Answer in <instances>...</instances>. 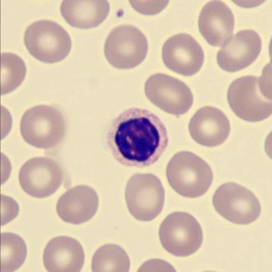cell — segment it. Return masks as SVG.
I'll return each instance as SVG.
<instances>
[{
  "label": "cell",
  "instance_id": "1",
  "mask_svg": "<svg viewBox=\"0 0 272 272\" xmlns=\"http://www.w3.org/2000/svg\"><path fill=\"white\" fill-rule=\"evenodd\" d=\"M106 138L118 162L139 168L155 162L168 142L166 129L161 120L147 109L136 107L125 110L112 121Z\"/></svg>",
  "mask_w": 272,
  "mask_h": 272
},
{
  "label": "cell",
  "instance_id": "2",
  "mask_svg": "<svg viewBox=\"0 0 272 272\" xmlns=\"http://www.w3.org/2000/svg\"><path fill=\"white\" fill-rule=\"evenodd\" d=\"M227 98L234 113L245 121H260L272 114L271 85L264 74L236 79L229 86Z\"/></svg>",
  "mask_w": 272,
  "mask_h": 272
},
{
  "label": "cell",
  "instance_id": "3",
  "mask_svg": "<svg viewBox=\"0 0 272 272\" xmlns=\"http://www.w3.org/2000/svg\"><path fill=\"white\" fill-rule=\"evenodd\" d=\"M167 179L172 188L185 197L201 196L208 190L213 179L208 164L196 154L181 151L175 154L166 168Z\"/></svg>",
  "mask_w": 272,
  "mask_h": 272
},
{
  "label": "cell",
  "instance_id": "4",
  "mask_svg": "<svg viewBox=\"0 0 272 272\" xmlns=\"http://www.w3.org/2000/svg\"><path fill=\"white\" fill-rule=\"evenodd\" d=\"M65 118L56 107L39 105L27 110L22 117L20 130L24 140L37 148L49 149L57 146L64 138Z\"/></svg>",
  "mask_w": 272,
  "mask_h": 272
},
{
  "label": "cell",
  "instance_id": "5",
  "mask_svg": "<svg viewBox=\"0 0 272 272\" xmlns=\"http://www.w3.org/2000/svg\"><path fill=\"white\" fill-rule=\"evenodd\" d=\"M24 41L32 56L49 64L64 59L72 46L67 32L57 23L47 20L37 21L29 25L24 33Z\"/></svg>",
  "mask_w": 272,
  "mask_h": 272
},
{
  "label": "cell",
  "instance_id": "6",
  "mask_svg": "<svg viewBox=\"0 0 272 272\" xmlns=\"http://www.w3.org/2000/svg\"><path fill=\"white\" fill-rule=\"evenodd\" d=\"M159 237L164 249L179 257L191 255L200 248L203 240L200 224L191 214L182 212L170 213L161 223Z\"/></svg>",
  "mask_w": 272,
  "mask_h": 272
},
{
  "label": "cell",
  "instance_id": "7",
  "mask_svg": "<svg viewBox=\"0 0 272 272\" xmlns=\"http://www.w3.org/2000/svg\"><path fill=\"white\" fill-rule=\"evenodd\" d=\"M165 194L161 181L155 175L135 174L130 178L125 190L128 209L138 220H152L163 209Z\"/></svg>",
  "mask_w": 272,
  "mask_h": 272
},
{
  "label": "cell",
  "instance_id": "8",
  "mask_svg": "<svg viewBox=\"0 0 272 272\" xmlns=\"http://www.w3.org/2000/svg\"><path fill=\"white\" fill-rule=\"evenodd\" d=\"M212 203L218 213L236 224L251 223L255 221L261 213L260 203L254 193L234 182L220 185L213 195Z\"/></svg>",
  "mask_w": 272,
  "mask_h": 272
},
{
  "label": "cell",
  "instance_id": "9",
  "mask_svg": "<svg viewBox=\"0 0 272 272\" xmlns=\"http://www.w3.org/2000/svg\"><path fill=\"white\" fill-rule=\"evenodd\" d=\"M148 50L147 38L138 28L122 25L114 28L105 43L104 53L109 63L116 68L127 69L139 64Z\"/></svg>",
  "mask_w": 272,
  "mask_h": 272
},
{
  "label": "cell",
  "instance_id": "10",
  "mask_svg": "<svg viewBox=\"0 0 272 272\" xmlns=\"http://www.w3.org/2000/svg\"><path fill=\"white\" fill-rule=\"evenodd\" d=\"M144 92L155 105L165 112L177 115L186 113L193 102L192 94L185 83L163 73L150 76L145 83Z\"/></svg>",
  "mask_w": 272,
  "mask_h": 272
},
{
  "label": "cell",
  "instance_id": "11",
  "mask_svg": "<svg viewBox=\"0 0 272 272\" xmlns=\"http://www.w3.org/2000/svg\"><path fill=\"white\" fill-rule=\"evenodd\" d=\"M64 178L62 168L54 159L36 157L27 161L19 173V181L24 191L37 198L49 197L55 192Z\"/></svg>",
  "mask_w": 272,
  "mask_h": 272
},
{
  "label": "cell",
  "instance_id": "12",
  "mask_svg": "<svg viewBox=\"0 0 272 272\" xmlns=\"http://www.w3.org/2000/svg\"><path fill=\"white\" fill-rule=\"evenodd\" d=\"M162 55L167 68L185 76L198 72L204 59L200 45L193 37L185 33L177 34L167 39L163 46Z\"/></svg>",
  "mask_w": 272,
  "mask_h": 272
},
{
  "label": "cell",
  "instance_id": "13",
  "mask_svg": "<svg viewBox=\"0 0 272 272\" xmlns=\"http://www.w3.org/2000/svg\"><path fill=\"white\" fill-rule=\"evenodd\" d=\"M258 34L251 30L238 32L217 54V62L222 69L234 72L245 68L257 59L261 50Z\"/></svg>",
  "mask_w": 272,
  "mask_h": 272
},
{
  "label": "cell",
  "instance_id": "14",
  "mask_svg": "<svg viewBox=\"0 0 272 272\" xmlns=\"http://www.w3.org/2000/svg\"><path fill=\"white\" fill-rule=\"evenodd\" d=\"M189 130L191 137L197 143L213 147L225 141L230 133V125L223 111L207 106L195 113L190 121Z\"/></svg>",
  "mask_w": 272,
  "mask_h": 272
},
{
  "label": "cell",
  "instance_id": "15",
  "mask_svg": "<svg viewBox=\"0 0 272 272\" xmlns=\"http://www.w3.org/2000/svg\"><path fill=\"white\" fill-rule=\"evenodd\" d=\"M234 24L231 9L220 1H212L207 3L198 19L201 34L209 44L215 46H223L231 39Z\"/></svg>",
  "mask_w": 272,
  "mask_h": 272
},
{
  "label": "cell",
  "instance_id": "16",
  "mask_svg": "<svg viewBox=\"0 0 272 272\" xmlns=\"http://www.w3.org/2000/svg\"><path fill=\"white\" fill-rule=\"evenodd\" d=\"M98 205L99 198L95 190L89 186L79 185L70 188L60 196L56 210L63 221L78 224L92 218Z\"/></svg>",
  "mask_w": 272,
  "mask_h": 272
},
{
  "label": "cell",
  "instance_id": "17",
  "mask_svg": "<svg viewBox=\"0 0 272 272\" xmlns=\"http://www.w3.org/2000/svg\"><path fill=\"white\" fill-rule=\"evenodd\" d=\"M84 260V253L81 244L67 236L50 239L44 252V264L49 272H80Z\"/></svg>",
  "mask_w": 272,
  "mask_h": 272
},
{
  "label": "cell",
  "instance_id": "18",
  "mask_svg": "<svg viewBox=\"0 0 272 272\" xmlns=\"http://www.w3.org/2000/svg\"><path fill=\"white\" fill-rule=\"evenodd\" d=\"M61 15L71 26L81 29L95 27L108 15L110 6L106 0H64Z\"/></svg>",
  "mask_w": 272,
  "mask_h": 272
},
{
  "label": "cell",
  "instance_id": "19",
  "mask_svg": "<svg viewBox=\"0 0 272 272\" xmlns=\"http://www.w3.org/2000/svg\"><path fill=\"white\" fill-rule=\"evenodd\" d=\"M130 268L128 254L122 247L114 244L100 247L92 259L93 272H128Z\"/></svg>",
  "mask_w": 272,
  "mask_h": 272
},
{
  "label": "cell",
  "instance_id": "20",
  "mask_svg": "<svg viewBox=\"0 0 272 272\" xmlns=\"http://www.w3.org/2000/svg\"><path fill=\"white\" fill-rule=\"evenodd\" d=\"M0 243V271L17 270L26 257L27 249L24 241L16 234L6 232L1 234Z\"/></svg>",
  "mask_w": 272,
  "mask_h": 272
},
{
  "label": "cell",
  "instance_id": "21",
  "mask_svg": "<svg viewBox=\"0 0 272 272\" xmlns=\"http://www.w3.org/2000/svg\"><path fill=\"white\" fill-rule=\"evenodd\" d=\"M1 94L4 95L15 90L25 76L26 66L22 59L11 53L1 54Z\"/></svg>",
  "mask_w": 272,
  "mask_h": 272
},
{
  "label": "cell",
  "instance_id": "22",
  "mask_svg": "<svg viewBox=\"0 0 272 272\" xmlns=\"http://www.w3.org/2000/svg\"><path fill=\"white\" fill-rule=\"evenodd\" d=\"M136 10L143 14L152 15L159 13L166 6L168 1H129Z\"/></svg>",
  "mask_w": 272,
  "mask_h": 272
},
{
  "label": "cell",
  "instance_id": "23",
  "mask_svg": "<svg viewBox=\"0 0 272 272\" xmlns=\"http://www.w3.org/2000/svg\"><path fill=\"white\" fill-rule=\"evenodd\" d=\"M3 197V199L1 198V226L15 218L19 211L18 204L14 200L9 197H5L4 195Z\"/></svg>",
  "mask_w": 272,
  "mask_h": 272
},
{
  "label": "cell",
  "instance_id": "24",
  "mask_svg": "<svg viewBox=\"0 0 272 272\" xmlns=\"http://www.w3.org/2000/svg\"><path fill=\"white\" fill-rule=\"evenodd\" d=\"M171 266L168 263L158 259L149 260L144 263L139 268V272L157 271L160 269V271H170Z\"/></svg>",
  "mask_w": 272,
  "mask_h": 272
}]
</instances>
